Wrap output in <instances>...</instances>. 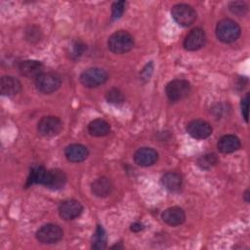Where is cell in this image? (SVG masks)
I'll list each match as a JSON object with an SVG mask.
<instances>
[{
	"label": "cell",
	"instance_id": "obj_13",
	"mask_svg": "<svg viewBox=\"0 0 250 250\" xmlns=\"http://www.w3.org/2000/svg\"><path fill=\"white\" fill-rule=\"evenodd\" d=\"M158 159V153L151 147H141L134 153V161L142 167L153 165Z\"/></svg>",
	"mask_w": 250,
	"mask_h": 250
},
{
	"label": "cell",
	"instance_id": "obj_10",
	"mask_svg": "<svg viewBox=\"0 0 250 250\" xmlns=\"http://www.w3.org/2000/svg\"><path fill=\"white\" fill-rule=\"evenodd\" d=\"M188 134L197 140L207 139L212 134L211 125L202 119H194L187 125Z\"/></svg>",
	"mask_w": 250,
	"mask_h": 250
},
{
	"label": "cell",
	"instance_id": "obj_29",
	"mask_svg": "<svg viewBox=\"0 0 250 250\" xmlns=\"http://www.w3.org/2000/svg\"><path fill=\"white\" fill-rule=\"evenodd\" d=\"M248 108H249V93H247L241 101V112L245 122H248Z\"/></svg>",
	"mask_w": 250,
	"mask_h": 250
},
{
	"label": "cell",
	"instance_id": "obj_27",
	"mask_svg": "<svg viewBox=\"0 0 250 250\" xmlns=\"http://www.w3.org/2000/svg\"><path fill=\"white\" fill-rule=\"evenodd\" d=\"M229 9L232 14H234L238 17L244 16L247 13V10H248L247 5L242 1H231V2H229Z\"/></svg>",
	"mask_w": 250,
	"mask_h": 250
},
{
	"label": "cell",
	"instance_id": "obj_11",
	"mask_svg": "<svg viewBox=\"0 0 250 250\" xmlns=\"http://www.w3.org/2000/svg\"><path fill=\"white\" fill-rule=\"evenodd\" d=\"M206 41V35L202 28L195 27L191 29L184 40V47L188 51H196L202 48Z\"/></svg>",
	"mask_w": 250,
	"mask_h": 250
},
{
	"label": "cell",
	"instance_id": "obj_30",
	"mask_svg": "<svg viewBox=\"0 0 250 250\" xmlns=\"http://www.w3.org/2000/svg\"><path fill=\"white\" fill-rule=\"evenodd\" d=\"M144 225L143 224H141V223H139V222H136V223H133L132 225H131V230L132 231H134V232H139V231H141V230H143L144 229Z\"/></svg>",
	"mask_w": 250,
	"mask_h": 250
},
{
	"label": "cell",
	"instance_id": "obj_3",
	"mask_svg": "<svg viewBox=\"0 0 250 250\" xmlns=\"http://www.w3.org/2000/svg\"><path fill=\"white\" fill-rule=\"evenodd\" d=\"M171 16L181 26H189L196 20L195 10L188 4H176L171 9Z\"/></svg>",
	"mask_w": 250,
	"mask_h": 250
},
{
	"label": "cell",
	"instance_id": "obj_6",
	"mask_svg": "<svg viewBox=\"0 0 250 250\" xmlns=\"http://www.w3.org/2000/svg\"><path fill=\"white\" fill-rule=\"evenodd\" d=\"M63 231L58 225L46 224L36 231V238L43 244L57 243L62 238Z\"/></svg>",
	"mask_w": 250,
	"mask_h": 250
},
{
	"label": "cell",
	"instance_id": "obj_9",
	"mask_svg": "<svg viewBox=\"0 0 250 250\" xmlns=\"http://www.w3.org/2000/svg\"><path fill=\"white\" fill-rule=\"evenodd\" d=\"M83 212L82 204L75 199H66L61 202L59 206L60 217L65 221L73 220Z\"/></svg>",
	"mask_w": 250,
	"mask_h": 250
},
{
	"label": "cell",
	"instance_id": "obj_1",
	"mask_svg": "<svg viewBox=\"0 0 250 250\" xmlns=\"http://www.w3.org/2000/svg\"><path fill=\"white\" fill-rule=\"evenodd\" d=\"M241 33L238 23L230 19H224L217 23L216 35L223 43H232L236 41Z\"/></svg>",
	"mask_w": 250,
	"mask_h": 250
},
{
	"label": "cell",
	"instance_id": "obj_24",
	"mask_svg": "<svg viewBox=\"0 0 250 250\" xmlns=\"http://www.w3.org/2000/svg\"><path fill=\"white\" fill-rule=\"evenodd\" d=\"M87 50L86 44L81 40H74L68 47V55L70 59L77 60L83 56L85 51Z\"/></svg>",
	"mask_w": 250,
	"mask_h": 250
},
{
	"label": "cell",
	"instance_id": "obj_12",
	"mask_svg": "<svg viewBox=\"0 0 250 250\" xmlns=\"http://www.w3.org/2000/svg\"><path fill=\"white\" fill-rule=\"evenodd\" d=\"M66 180H67L66 175L62 170L58 168L50 169L47 171L46 179L43 186H45L50 189L57 190L64 187Z\"/></svg>",
	"mask_w": 250,
	"mask_h": 250
},
{
	"label": "cell",
	"instance_id": "obj_18",
	"mask_svg": "<svg viewBox=\"0 0 250 250\" xmlns=\"http://www.w3.org/2000/svg\"><path fill=\"white\" fill-rule=\"evenodd\" d=\"M217 146L222 153H231L240 147V140L234 135H225L220 138Z\"/></svg>",
	"mask_w": 250,
	"mask_h": 250
},
{
	"label": "cell",
	"instance_id": "obj_7",
	"mask_svg": "<svg viewBox=\"0 0 250 250\" xmlns=\"http://www.w3.org/2000/svg\"><path fill=\"white\" fill-rule=\"evenodd\" d=\"M107 78L108 74L105 70L100 67H91L81 73L80 82L88 88H94L104 84Z\"/></svg>",
	"mask_w": 250,
	"mask_h": 250
},
{
	"label": "cell",
	"instance_id": "obj_8",
	"mask_svg": "<svg viewBox=\"0 0 250 250\" xmlns=\"http://www.w3.org/2000/svg\"><path fill=\"white\" fill-rule=\"evenodd\" d=\"M62 129V122L57 116H44L37 124V131L41 136L53 137L58 135Z\"/></svg>",
	"mask_w": 250,
	"mask_h": 250
},
{
	"label": "cell",
	"instance_id": "obj_17",
	"mask_svg": "<svg viewBox=\"0 0 250 250\" xmlns=\"http://www.w3.org/2000/svg\"><path fill=\"white\" fill-rule=\"evenodd\" d=\"M21 90V82L13 76H3L0 81V91L3 96L13 97Z\"/></svg>",
	"mask_w": 250,
	"mask_h": 250
},
{
	"label": "cell",
	"instance_id": "obj_23",
	"mask_svg": "<svg viewBox=\"0 0 250 250\" xmlns=\"http://www.w3.org/2000/svg\"><path fill=\"white\" fill-rule=\"evenodd\" d=\"M106 247V233L102 226H97L96 230L92 236V248L102 250Z\"/></svg>",
	"mask_w": 250,
	"mask_h": 250
},
{
	"label": "cell",
	"instance_id": "obj_28",
	"mask_svg": "<svg viewBox=\"0 0 250 250\" xmlns=\"http://www.w3.org/2000/svg\"><path fill=\"white\" fill-rule=\"evenodd\" d=\"M126 2L125 1H116L111 6V19L118 20L122 17L125 11Z\"/></svg>",
	"mask_w": 250,
	"mask_h": 250
},
{
	"label": "cell",
	"instance_id": "obj_16",
	"mask_svg": "<svg viewBox=\"0 0 250 250\" xmlns=\"http://www.w3.org/2000/svg\"><path fill=\"white\" fill-rule=\"evenodd\" d=\"M19 71L25 77L36 78L43 72V64L38 61L26 60L20 62Z\"/></svg>",
	"mask_w": 250,
	"mask_h": 250
},
{
	"label": "cell",
	"instance_id": "obj_25",
	"mask_svg": "<svg viewBox=\"0 0 250 250\" xmlns=\"http://www.w3.org/2000/svg\"><path fill=\"white\" fill-rule=\"evenodd\" d=\"M218 162V157L215 153H206L197 159V165L203 170H209Z\"/></svg>",
	"mask_w": 250,
	"mask_h": 250
},
{
	"label": "cell",
	"instance_id": "obj_2",
	"mask_svg": "<svg viewBox=\"0 0 250 250\" xmlns=\"http://www.w3.org/2000/svg\"><path fill=\"white\" fill-rule=\"evenodd\" d=\"M134 46L133 36L125 31L118 30L112 33L107 40L108 49L115 54H125L129 52Z\"/></svg>",
	"mask_w": 250,
	"mask_h": 250
},
{
	"label": "cell",
	"instance_id": "obj_20",
	"mask_svg": "<svg viewBox=\"0 0 250 250\" xmlns=\"http://www.w3.org/2000/svg\"><path fill=\"white\" fill-rule=\"evenodd\" d=\"M91 188H92V192L96 196L105 197L110 194L112 190V184L107 178L101 177L92 183Z\"/></svg>",
	"mask_w": 250,
	"mask_h": 250
},
{
	"label": "cell",
	"instance_id": "obj_14",
	"mask_svg": "<svg viewBox=\"0 0 250 250\" xmlns=\"http://www.w3.org/2000/svg\"><path fill=\"white\" fill-rule=\"evenodd\" d=\"M64 155L70 162L78 163L84 161L88 155V148L81 144H71L64 148Z\"/></svg>",
	"mask_w": 250,
	"mask_h": 250
},
{
	"label": "cell",
	"instance_id": "obj_4",
	"mask_svg": "<svg viewBox=\"0 0 250 250\" xmlns=\"http://www.w3.org/2000/svg\"><path fill=\"white\" fill-rule=\"evenodd\" d=\"M190 83L185 79H174L170 81L165 88V92L169 101L173 103L187 98L190 93Z\"/></svg>",
	"mask_w": 250,
	"mask_h": 250
},
{
	"label": "cell",
	"instance_id": "obj_26",
	"mask_svg": "<svg viewBox=\"0 0 250 250\" xmlns=\"http://www.w3.org/2000/svg\"><path fill=\"white\" fill-rule=\"evenodd\" d=\"M105 99L109 104L117 105V104H121L124 102V95L119 89L111 88L106 92Z\"/></svg>",
	"mask_w": 250,
	"mask_h": 250
},
{
	"label": "cell",
	"instance_id": "obj_15",
	"mask_svg": "<svg viewBox=\"0 0 250 250\" xmlns=\"http://www.w3.org/2000/svg\"><path fill=\"white\" fill-rule=\"evenodd\" d=\"M161 218L163 222H165L167 225L176 227L182 225L185 222L186 214L182 208L178 206H173L164 210L161 215Z\"/></svg>",
	"mask_w": 250,
	"mask_h": 250
},
{
	"label": "cell",
	"instance_id": "obj_21",
	"mask_svg": "<svg viewBox=\"0 0 250 250\" xmlns=\"http://www.w3.org/2000/svg\"><path fill=\"white\" fill-rule=\"evenodd\" d=\"M88 132L94 137H104L109 134L110 125L104 119H94L88 125Z\"/></svg>",
	"mask_w": 250,
	"mask_h": 250
},
{
	"label": "cell",
	"instance_id": "obj_5",
	"mask_svg": "<svg viewBox=\"0 0 250 250\" xmlns=\"http://www.w3.org/2000/svg\"><path fill=\"white\" fill-rule=\"evenodd\" d=\"M61 84V76L56 72H42L35 78V87L43 94H51L57 91Z\"/></svg>",
	"mask_w": 250,
	"mask_h": 250
},
{
	"label": "cell",
	"instance_id": "obj_19",
	"mask_svg": "<svg viewBox=\"0 0 250 250\" xmlns=\"http://www.w3.org/2000/svg\"><path fill=\"white\" fill-rule=\"evenodd\" d=\"M161 184L165 189L171 192H176L182 188L183 178L177 172H167L162 176Z\"/></svg>",
	"mask_w": 250,
	"mask_h": 250
},
{
	"label": "cell",
	"instance_id": "obj_31",
	"mask_svg": "<svg viewBox=\"0 0 250 250\" xmlns=\"http://www.w3.org/2000/svg\"><path fill=\"white\" fill-rule=\"evenodd\" d=\"M243 198H244V200H245L246 202H249V201H250V195H249V189H248V188L245 190L244 195H243Z\"/></svg>",
	"mask_w": 250,
	"mask_h": 250
},
{
	"label": "cell",
	"instance_id": "obj_22",
	"mask_svg": "<svg viewBox=\"0 0 250 250\" xmlns=\"http://www.w3.org/2000/svg\"><path fill=\"white\" fill-rule=\"evenodd\" d=\"M47 169L44 166L41 165H33L30 168V172L26 181V187H29L34 184L44 185L46 175H47Z\"/></svg>",
	"mask_w": 250,
	"mask_h": 250
}]
</instances>
